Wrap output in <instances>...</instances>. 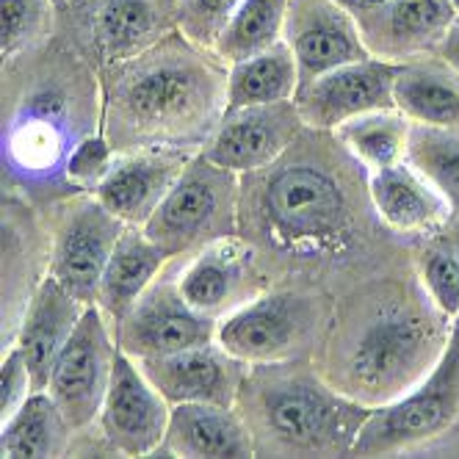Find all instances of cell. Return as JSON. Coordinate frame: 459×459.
Listing matches in <instances>:
<instances>
[{
    "label": "cell",
    "instance_id": "cell-10",
    "mask_svg": "<svg viewBox=\"0 0 459 459\" xmlns=\"http://www.w3.org/2000/svg\"><path fill=\"white\" fill-rule=\"evenodd\" d=\"M119 324V346L130 357H167L213 343V318L194 310L178 285L152 282Z\"/></svg>",
    "mask_w": 459,
    "mask_h": 459
},
{
    "label": "cell",
    "instance_id": "cell-34",
    "mask_svg": "<svg viewBox=\"0 0 459 459\" xmlns=\"http://www.w3.org/2000/svg\"><path fill=\"white\" fill-rule=\"evenodd\" d=\"M114 150L103 136H86L67 158V178L81 188H97L114 167Z\"/></svg>",
    "mask_w": 459,
    "mask_h": 459
},
{
    "label": "cell",
    "instance_id": "cell-12",
    "mask_svg": "<svg viewBox=\"0 0 459 459\" xmlns=\"http://www.w3.org/2000/svg\"><path fill=\"white\" fill-rule=\"evenodd\" d=\"M313 324L310 302L272 293L227 313L216 326L219 346L241 363H277L297 349Z\"/></svg>",
    "mask_w": 459,
    "mask_h": 459
},
{
    "label": "cell",
    "instance_id": "cell-36",
    "mask_svg": "<svg viewBox=\"0 0 459 459\" xmlns=\"http://www.w3.org/2000/svg\"><path fill=\"white\" fill-rule=\"evenodd\" d=\"M437 53H440V58L448 64V67L459 75V17L454 20V25H451V30L446 34V39L440 42Z\"/></svg>",
    "mask_w": 459,
    "mask_h": 459
},
{
    "label": "cell",
    "instance_id": "cell-3",
    "mask_svg": "<svg viewBox=\"0 0 459 459\" xmlns=\"http://www.w3.org/2000/svg\"><path fill=\"white\" fill-rule=\"evenodd\" d=\"M257 221L282 249H335L349 238V194L330 169L310 160H288L260 183Z\"/></svg>",
    "mask_w": 459,
    "mask_h": 459
},
{
    "label": "cell",
    "instance_id": "cell-28",
    "mask_svg": "<svg viewBox=\"0 0 459 459\" xmlns=\"http://www.w3.org/2000/svg\"><path fill=\"white\" fill-rule=\"evenodd\" d=\"M9 163L25 178L53 175L67 150V125L56 108H28L9 134Z\"/></svg>",
    "mask_w": 459,
    "mask_h": 459
},
{
    "label": "cell",
    "instance_id": "cell-8",
    "mask_svg": "<svg viewBox=\"0 0 459 459\" xmlns=\"http://www.w3.org/2000/svg\"><path fill=\"white\" fill-rule=\"evenodd\" d=\"M402 64L404 61L368 56L302 83L293 97L302 122L318 130H335L354 117L396 108L393 86H396Z\"/></svg>",
    "mask_w": 459,
    "mask_h": 459
},
{
    "label": "cell",
    "instance_id": "cell-37",
    "mask_svg": "<svg viewBox=\"0 0 459 459\" xmlns=\"http://www.w3.org/2000/svg\"><path fill=\"white\" fill-rule=\"evenodd\" d=\"M333 4H338L341 9H346L354 20H363L371 12H377L379 6H385L387 0H333Z\"/></svg>",
    "mask_w": 459,
    "mask_h": 459
},
{
    "label": "cell",
    "instance_id": "cell-4",
    "mask_svg": "<svg viewBox=\"0 0 459 459\" xmlns=\"http://www.w3.org/2000/svg\"><path fill=\"white\" fill-rule=\"evenodd\" d=\"M459 420V318L448 343L429 371L410 393L371 410L351 443L357 456L396 454L435 440Z\"/></svg>",
    "mask_w": 459,
    "mask_h": 459
},
{
    "label": "cell",
    "instance_id": "cell-22",
    "mask_svg": "<svg viewBox=\"0 0 459 459\" xmlns=\"http://www.w3.org/2000/svg\"><path fill=\"white\" fill-rule=\"evenodd\" d=\"M249 266L252 252L233 238H221L203 247V252L180 274L178 288L194 310L216 318L230 307V302H236Z\"/></svg>",
    "mask_w": 459,
    "mask_h": 459
},
{
    "label": "cell",
    "instance_id": "cell-39",
    "mask_svg": "<svg viewBox=\"0 0 459 459\" xmlns=\"http://www.w3.org/2000/svg\"><path fill=\"white\" fill-rule=\"evenodd\" d=\"M53 4H56V6H61V4H67V0H53Z\"/></svg>",
    "mask_w": 459,
    "mask_h": 459
},
{
    "label": "cell",
    "instance_id": "cell-9",
    "mask_svg": "<svg viewBox=\"0 0 459 459\" xmlns=\"http://www.w3.org/2000/svg\"><path fill=\"white\" fill-rule=\"evenodd\" d=\"M172 407L144 377L136 359L117 351L114 374L100 410V426L108 446L125 456H147L163 446Z\"/></svg>",
    "mask_w": 459,
    "mask_h": 459
},
{
    "label": "cell",
    "instance_id": "cell-31",
    "mask_svg": "<svg viewBox=\"0 0 459 459\" xmlns=\"http://www.w3.org/2000/svg\"><path fill=\"white\" fill-rule=\"evenodd\" d=\"M423 285L443 318H459V247L435 244L420 257Z\"/></svg>",
    "mask_w": 459,
    "mask_h": 459
},
{
    "label": "cell",
    "instance_id": "cell-16",
    "mask_svg": "<svg viewBox=\"0 0 459 459\" xmlns=\"http://www.w3.org/2000/svg\"><path fill=\"white\" fill-rule=\"evenodd\" d=\"M241 359L221 346L205 343L167 357H144L139 368L169 404H221L230 407L241 385Z\"/></svg>",
    "mask_w": 459,
    "mask_h": 459
},
{
    "label": "cell",
    "instance_id": "cell-26",
    "mask_svg": "<svg viewBox=\"0 0 459 459\" xmlns=\"http://www.w3.org/2000/svg\"><path fill=\"white\" fill-rule=\"evenodd\" d=\"M393 100L415 125L451 127L459 122V78L426 64L404 61L393 86Z\"/></svg>",
    "mask_w": 459,
    "mask_h": 459
},
{
    "label": "cell",
    "instance_id": "cell-40",
    "mask_svg": "<svg viewBox=\"0 0 459 459\" xmlns=\"http://www.w3.org/2000/svg\"><path fill=\"white\" fill-rule=\"evenodd\" d=\"M456 247H459V244H456Z\"/></svg>",
    "mask_w": 459,
    "mask_h": 459
},
{
    "label": "cell",
    "instance_id": "cell-32",
    "mask_svg": "<svg viewBox=\"0 0 459 459\" xmlns=\"http://www.w3.org/2000/svg\"><path fill=\"white\" fill-rule=\"evenodd\" d=\"M50 6L53 0H0V9H4L0 50H4V58L45 37L50 25Z\"/></svg>",
    "mask_w": 459,
    "mask_h": 459
},
{
    "label": "cell",
    "instance_id": "cell-17",
    "mask_svg": "<svg viewBox=\"0 0 459 459\" xmlns=\"http://www.w3.org/2000/svg\"><path fill=\"white\" fill-rule=\"evenodd\" d=\"M459 14L448 0H387L385 6L357 20L368 50L402 61L437 50Z\"/></svg>",
    "mask_w": 459,
    "mask_h": 459
},
{
    "label": "cell",
    "instance_id": "cell-21",
    "mask_svg": "<svg viewBox=\"0 0 459 459\" xmlns=\"http://www.w3.org/2000/svg\"><path fill=\"white\" fill-rule=\"evenodd\" d=\"M163 448L178 456H252L244 423L221 404H172Z\"/></svg>",
    "mask_w": 459,
    "mask_h": 459
},
{
    "label": "cell",
    "instance_id": "cell-29",
    "mask_svg": "<svg viewBox=\"0 0 459 459\" xmlns=\"http://www.w3.org/2000/svg\"><path fill=\"white\" fill-rule=\"evenodd\" d=\"M290 0H241L213 50L221 61L238 64L282 42Z\"/></svg>",
    "mask_w": 459,
    "mask_h": 459
},
{
    "label": "cell",
    "instance_id": "cell-27",
    "mask_svg": "<svg viewBox=\"0 0 459 459\" xmlns=\"http://www.w3.org/2000/svg\"><path fill=\"white\" fill-rule=\"evenodd\" d=\"M412 125L415 122L407 119L399 108H387L338 125L335 136L368 172H379L407 158Z\"/></svg>",
    "mask_w": 459,
    "mask_h": 459
},
{
    "label": "cell",
    "instance_id": "cell-24",
    "mask_svg": "<svg viewBox=\"0 0 459 459\" xmlns=\"http://www.w3.org/2000/svg\"><path fill=\"white\" fill-rule=\"evenodd\" d=\"M299 91V67L288 42H277L274 48L257 53L247 61L233 64L227 75L224 106L227 111L247 106H269L293 100Z\"/></svg>",
    "mask_w": 459,
    "mask_h": 459
},
{
    "label": "cell",
    "instance_id": "cell-13",
    "mask_svg": "<svg viewBox=\"0 0 459 459\" xmlns=\"http://www.w3.org/2000/svg\"><path fill=\"white\" fill-rule=\"evenodd\" d=\"M127 227L100 200L78 203L58 230L50 274L81 302H97L103 272Z\"/></svg>",
    "mask_w": 459,
    "mask_h": 459
},
{
    "label": "cell",
    "instance_id": "cell-1",
    "mask_svg": "<svg viewBox=\"0 0 459 459\" xmlns=\"http://www.w3.org/2000/svg\"><path fill=\"white\" fill-rule=\"evenodd\" d=\"M219 78L186 45L167 42L144 50L119 70L114 83V119L127 142L163 144L208 122Z\"/></svg>",
    "mask_w": 459,
    "mask_h": 459
},
{
    "label": "cell",
    "instance_id": "cell-6",
    "mask_svg": "<svg viewBox=\"0 0 459 459\" xmlns=\"http://www.w3.org/2000/svg\"><path fill=\"white\" fill-rule=\"evenodd\" d=\"M260 415L269 432L290 448H346L371 410L346 402L310 377H277L260 385Z\"/></svg>",
    "mask_w": 459,
    "mask_h": 459
},
{
    "label": "cell",
    "instance_id": "cell-11",
    "mask_svg": "<svg viewBox=\"0 0 459 459\" xmlns=\"http://www.w3.org/2000/svg\"><path fill=\"white\" fill-rule=\"evenodd\" d=\"M302 125L297 100L233 108L224 114L203 155L236 175L269 169L290 147Z\"/></svg>",
    "mask_w": 459,
    "mask_h": 459
},
{
    "label": "cell",
    "instance_id": "cell-19",
    "mask_svg": "<svg viewBox=\"0 0 459 459\" xmlns=\"http://www.w3.org/2000/svg\"><path fill=\"white\" fill-rule=\"evenodd\" d=\"M169 14L167 0H94L86 22L97 53L106 61H127L167 34Z\"/></svg>",
    "mask_w": 459,
    "mask_h": 459
},
{
    "label": "cell",
    "instance_id": "cell-38",
    "mask_svg": "<svg viewBox=\"0 0 459 459\" xmlns=\"http://www.w3.org/2000/svg\"><path fill=\"white\" fill-rule=\"evenodd\" d=\"M448 4H451V6H454V12L459 14V0H448Z\"/></svg>",
    "mask_w": 459,
    "mask_h": 459
},
{
    "label": "cell",
    "instance_id": "cell-18",
    "mask_svg": "<svg viewBox=\"0 0 459 459\" xmlns=\"http://www.w3.org/2000/svg\"><path fill=\"white\" fill-rule=\"evenodd\" d=\"M83 310H86V302L73 297L53 274L42 280V285L37 288L34 299L28 305L20 338H17V346L30 371V382H34V390H48L56 357L61 346L70 341Z\"/></svg>",
    "mask_w": 459,
    "mask_h": 459
},
{
    "label": "cell",
    "instance_id": "cell-7",
    "mask_svg": "<svg viewBox=\"0 0 459 459\" xmlns=\"http://www.w3.org/2000/svg\"><path fill=\"white\" fill-rule=\"evenodd\" d=\"M117 351L100 307L86 305L70 341L61 346L48 382V393L67 415L73 429H83L100 418Z\"/></svg>",
    "mask_w": 459,
    "mask_h": 459
},
{
    "label": "cell",
    "instance_id": "cell-35",
    "mask_svg": "<svg viewBox=\"0 0 459 459\" xmlns=\"http://www.w3.org/2000/svg\"><path fill=\"white\" fill-rule=\"evenodd\" d=\"M28 390H34V382H30V371L20 346H14L0 366V412H4V420H9L22 407V402L30 396Z\"/></svg>",
    "mask_w": 459,
    "mask_h": 459
},
{
    "label": "cell",
    "instance_id": "cell-14",
    "mask_svg": "<svg viewBox=\"0 0 459 459\" xmlns=\"http://www.w3.org/2000/svg\"><path fill=\"white\" fill-rule=\"evenodd\" d=\"M299 67V86L343 64L374 56L357 20L333 0H290L285 37Z\"/></svg>",
    "mask_w": 459,
    "mask_h": 459
},
{
    "label": "cell",
    "instance_id": "cell-20",
    "mask_svg": "<svg viewBox=\"0 0 459 459\" xmlns=\"http://www.w3.org/2000/svg\"><path fill=\"white\" fill-rule=\"evenodd\" d=\"M371 200L382 221L399 233H429L454 213L432 180L407 158L371 172Z\"/></svg>",
    "mask_w": 459,
    "mask_h": 459
},
{
    "label": "cell",
    "instance_id": "cell-5",
    "mask_svg": "<svg viewBox=\"0 0 459 459\" xmlns=\"http://www.w3.org/2000/svg\"><path fill=\"white\" fill-rule=\"evenodd\" d=\"M236 194V172L216 167L205 155H196L160 200L144 224V233L169 257L230 238Z\"/></svg>",
    "mask_w": 459,
    "mask_h": 459
},
{
    "label": "cell",
    "instance_id": "cell-30",
    "mask_svg": "<svg viewBox=\"0 0 459 459\" xmlns=\"http://www.w3.org/2000/svg\"><path fill=\"white\" fill-rule=\"evenodd\" d=\"M407 160L432 180L451 211L459 213V136L448 134L446 127L412 125Z\"/></svg>",
    "mask_w": 459,
    "mask_h": 459
},
{
    "label": "cell",
    "instance_id": "cell-2",
    "mask_svg": "<svg viewBox=\"0 0 459 459\" xmlns=\"http://www.w3.org/2000/svg\"><path fill=\"white\" fill-rule=\"evenodd\" d=\"M448 338L443 326L412 307L390 305L374 313L343 359V382L354 399L393 402L410 393L423 371H432Z\"/></svg>",
    "mask_w": 459,
    "mask_h": 459
},
{
    "label": "cell",
    "instance_id": "cell-25",
    "mask_svg": "<svg viewBox=\"0 0 459 459\" xmlns=\"http://www.w3.org/2000/svg\"><path fill=\"white\" fill-rule=\"evenodd\" d=\"M73 426L67 415L61 412L56 399L48 390H34L22 402V407L4 420L0 432V451L12 459H42V456H58L67 451Z\"/></svg>",
    "mask_w": 459,
    "mask_h": 459
},
{
    "label": "cell",
    "instance_id": "cell-23",
    "mask_svg": "<svg viewBox=\"0 0 459 459\" xmlns=\"http://www.w3.org/2000/svg\"><path fill=\"white\" fill-rule=\"evenodd\" d=\"M167 257L169 255L144 233V227H127L103 272L100 290H97L100 310L114 321L125 318L155 282V274L167 264Z\"/></svg>",
    "mask_w": 459,
    "mask_h": 459
},
{
    "label": "cell",
    "instance_id": "cell-33",
    "mask_svg": "<svg viewBox=\"0 0 459 459\" xmlns=\"http://www.w3.org/2000/svg\"><path fill=\"white\" fill-rule=\"evenodd\" d=\"M238 6L241 0H180L178 20L183 28V37H188L196 45L213 48Z\"/></svg>",
    "mask_w": 459,
    "mask_h": 459
},
{
    "label": "cell",
    "instance_id": "cell-15",
    "mask_svg": "<svg viewBox=\"0 0 459 459\" xmlns=\"http://www.w3.org/2000/svg\"><path fill=\"white\" fill-rule=\"evenodd\" d=\"M191 158L178 147H147L117 158L108 175L94 188L114 216L130 227H144Z\"/></svg>",
    "mask_w": 459,
    "mask_h": 459
}]
</instances>
